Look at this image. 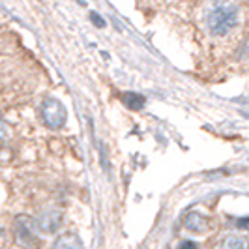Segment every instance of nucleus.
I'll list each match as a JSON object with an SVG mask.
<instances>
[{
	"mask_svg": "<svg viewBox=\"0 0 249 249\" xmlns=\"http://www.w3.org/2000/svg\"><path fill=\"white\" fill-rule=\"evenodd\" d=\"M53 249H83V242L73 232H66L56 238V242L53 244Z\"/></svg>",
	"mask_w": 249,
	"mask_h": 249,
	"instance_id": "5",
	"label": "nucleus"
},
{
	"mask_svg": "<svg viewBox=\"0 0 249 249\" xmlns=\"http://www.w3.org/2000/svg\"><path fill=\"white\" fill-rule=\"evenodd\" d=\"M184 225H186L187 231H193V232H202L206 231V225H208V219L204 215H200L199 212H189L184 219Z\"/></svg>",
	"mask_w": 249,
	"mask_h": 249,
	"instance_id": "6",
	"label": "nucleus"
},
{
	"mask_svg": "<svg viewBox=\"0 0 249 249\" xmlns=\"http://www.w3.org/2000/svg\"><path fill=\"white\" fill-rule=\"evenodd\" d=\"M41 118L47 127L51 129H58L66 124V118H68V112H66V107L58 100L54 98H49V100L43 101L41 105Z\"/></svg>",
	"mask_w": 249,
	"mask_h": 249,
	"instance_id": "3",
	"label": "nucleus"
},
{
	"mask_svg": "<svg viewBox=\"0 0 249 249\" xmlns=\"http://www.w3.org/2000/svg\"><path fill=\"white\" fill-rule=\"evenodd\" d=\"M236 227H240V229H249V217H240V219H236Z\"/></svg>",
	"mask_w": 249,
	"mask_h": 249,
	"instance_id": "11",
	"label": "nucleus"
},
{
	"mask_svg": "<svg viewBox=\"0 0 249 249\" xmlns=\"http://www.w3.org/2000/svg\"><path fill=\"white\" fill-rule=\"evenodd\" d=\"M238 25V8L234 4H217L208 15V26L213 36H225Z\"/></svg>",
	"mask_w": 249,
	"mask_h": 249,
	"instance_id": "1",
	"label": "nucleus"
},
{
	"mask_svg": "<svg viewBox=\"0 0 249 249\" xmlns=\"http://www.w3.org/2000/svg\"><path fill=\"white\" fill-rule=\"evenodd\" d=\"M13 236L15 242L25 249L37 248V225L30 215H17L13 221Z\"/></svg>",
	"mask_w": 249,
	"mask_h": 249,
	"instance_id": "2",
	"label": "nucleus"
},
{
	"mask_svg": "<svg viewBox=\"0 0 249 249\" xmlns=\"http://www.w3.org/2000/svg\"><path fill=\"white\" fill-rule=\"evenodd\" d=\"M215 249H249V242L244 236L229 234L215 246Z\"/></svg>",
	"mask_w": 249,
	"mask_h": 249,
	"instance_id": "7",
	"label": "nucleus"
},
{
	"mask_svg": "<svg viewBox=\"0 0 249 249\" xmlns=\"http://www.w3.org/2000/svg\"><path fill=\"white\" fill-rule=\"evenodd\" d=\"M178 249H199V246H197L193 240H184V242L178 246Z\"/></svg>",
	"mask_w": 249,
	"mask_h": 249,
	"instance_id": "10",
	"label": "nucleus"
},
{
	"mask_svg": "<svg viewBox=\"0 0 249 249\" xmlns=\"http://www.w3.org/2000/svg\"><path fill=\"white\" fill-rule=\"evenodd\" d=\"M122 103L127 109L139 111V109H142V105L146 103V100H144V96H141L137 92H125V94H122Z\"/></svg>",
	"mask_w": 249,
	"mask_h": 249,
	"instance_id": "8",
	"label": "nucleus"
},
{
	"mask_svg": "<svg viewBox=\"0 0 249 249\" xmlns=\"http://www.w3.org/2000/svg\"><path fill=\"white\" fill-rule=\"evenodd\" d=\"M8 137H10V125L0 118V142H2V141H6Z\"/></svg>",
	"mask_w": 249,
	"mask_h": 249,
	"instance_id": "9",
	"label": "nucleus"
},
{
	"mask_svg": "<svg viewBox=\"0 0 249 249\" xmlns=\"http://www.w3.org/2000/svg\"><path fill=\"white\" fill-rule=\"evenodd\" d=\"M36 225L37 229H41L43 232H54L62 225V212L56 210V208L43 210V212L39 213V217L36 219Z\"/></svg>",
	"mask_w": 249,
	"mask_h": 249,
	"instance_id": "4",
	"label": "nucleus"
},
{
	"mask_svg": "<svg viewBox=\"0 0 249 249\" xmlns=\"http://www.w3.org/2000/svg\"><path fill=\"white\" fill-rule=\"evenodd\" d=\"M90 17H92V21H94L96 26H105V21L101 17H98V13H90Z\"/></svg>",
	"mask_w": 249,
	"mask_h": 249,
	"instance_id": "12",
	"label": "nucleus"
}]
</instances>
